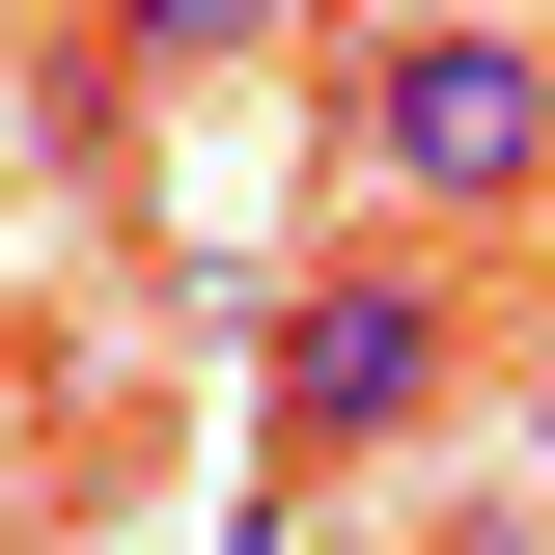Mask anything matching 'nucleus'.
Listing matches in <instances>:
<instances>
[{
	"label": "nucleus",
	"instance_id": "obj_1",
	"mask_svg": "<svg viewBox=\"0 0 555 555\" xmlns=\"http://www.w3.org/2000/svg\"><path fill=\"white\" fill-rule=\"evenodd\" d=\"M334 139H361V195H389V222L473 250V222L555 195V28H528V0H389L361 83H334Z\"/></svg>",
	"mask_w": 555,
	"mask_h": 555
},
{
	"label": "nucleus",
	"instance_id": "obj_4",
	"mask_svg": "<svg viewBox=\"0 0 555 555\" xmlns=\"http://www.w3.org/2000/svg\"><path fill=\"white\" fill-rule=\"evenodd\" d=\"M0 555H28V389H0Z\"/></svg>",
	"mask_w": 555,
	"mask_h": 555
},
{
	"label": "nucleus",
	"instance_id": "obj_2",
	"mask_svg": "<svg viewBox=\"0 0 555 555\" xmlns=\"http://www.w3.org/2000/svg\"><path fill=\"white\" fill-rule=\"evenodd\" d=\"M444 416H473V278H444V222L278 278V473H389V444H444Z\"/></svg>",
	"mask_w": 555,
	"mask_h": 555
},
{
	"label": "nucleus",
	"instance_id": "obj_3",
	"mask_svg": "<svg viewBox=\"0 0 555 555\" xmlns=\"http://www.w3.org/2000/svg\"><path fill=\"white\" fill-rule=\"evenodd\" d=\"M250 28H278V0H83V56H112V83H222Z\"/></svg>",
	"mask_w": 555,
	"mask_h": 555
},
{
	"label": "nucleus",
	"instance_id": "obj_5",
	"mask_svg": "<svg viewBox=\"0 0 555 555\" xmlns=\"http://www.w3.org/2000/svg\"><path fill=\"white\" fill-rule=\"evenodd\" d=\"M0 167H28V139H0Z\"/></svg>",
	"mask_w": 555,
	"mask_h": 555
}]
</instances>
